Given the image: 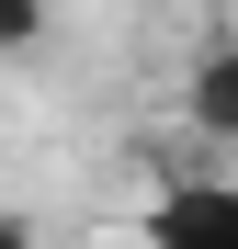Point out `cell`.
Instances as JSON below:
<instances>
[{"label":"cell","mask_w":238,"mask_h":249,"mask_svg":"<svg viewBox=\"0 0 238 249\" xmlns=\"http://www.w3.org/2000/svg\"><path fill=\"white\" fill-rule=\"evenodd\" d=\"M147 249H238V193L227 181H170L147 204Z\"/></svg>","instance_id":"cell-1"},{"label":"cell","mask_w":238,"mask_h":249,"mask_svg":"<svg viewBox=\"0 0 238 249\" xmlns=\"http://www.w3.org/2000/svg\"><path fill=\"white\" fill-rule=\"evenodd\" d=\"M193 124H204V136H238V57L227 46L204 57V79H193Z\"/></svg>","instance_id":"cell-2"},{"label":"cell","mask_w":238,"mask_h":249,"mask_svg":"<svg viewBox=\"0 0 238 249\" xmlns=\"http://www.w3.org/2000/svg\"><path fill=\"white\" fill-rule=\"evenodd\" d=\"M0 46H34V0H0Z\"/></svg>","instance_id":"cell-3"},{"label":"cell","mask_w":238,"mask_h":249,"mask_svg":"<svg viewBox=\"0 0 238 249\" xmlns=\"http://www.w3.org/2000/svg\"><path fill=\"white\" fill-rule=\"evenodd\" d=\"M0 249H34V227H23V215H0Z\"/></svg>","instance_id":"cell-4"}]
</instances>
